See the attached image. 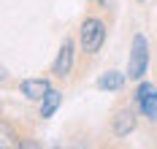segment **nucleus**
<instances>
[{"label": "nucleus", "mask_w": 157, "mask_h": 149, "mask_svg": "<svg viewBox=\"0 0 157 149\" xmlns=\"http://www.w3.org/2000/svg\"><path fill=\"white\" fill-rule=\"evenodd\" d=\"M98 90H103V92H119L122 87H125V76L119 73V71H106L98 82H95Z\"/></svg>", "instance_id": "nucleus-7"}, {"label": "nucleus", "mask_w": 157, "mask_h": 149, "mask_svg": "<svg viewBox=\"0 0 157 149\" xmlns=\"http://www.w3.org/2000/svg\"><path fill=\"white\" fill-rule=\"evenodd\" d=\"M146 68H149V44H146L144 33H136L133 35V46H130V60H127V79L141 82Z\"/></svg>", "instance_id": "nucleus-1"}, {"label": "nucleus", "mask_w": 157, "mask_h": 149, "mask_svg": "<svg viewBox=\"0 0 157 149\" xmlns=\"http://www.w3.org/2000/svg\"><path fill=\"white\" fill-rule=\"evenodd\" d=\"M60 103H63V95H60L57 90H49L46 95H44V100H41V117H44V119L54 117V111L60 109Z\"/></svg>", "instance_id": "nucleus-8"}, {"label": "nucleus", "mask_w": 157, "mask_h": 149, "mask_svg": "<svg viewBox=\"0 0 157 149\" xmlns=\"http://www.w3.org/2000/svg\"><path fill=\"white\" fill-rule=\"evenodd\" d=\"M103 41H106V25L100 19H84L81 22V49L87 54H98L103 49Z\"/></svg>", "instance_id": "nucleus-2"}, {"label": "nucleus", "mask_w": 157, "mask_h": 149, "mask_svg": "<svg viewBox=\"0 0 157 149\" xmlns=\"http://www.w3.org/2000/svg\"><path fill=\"white\" fill-rule=\"evenodd\" d=\"M19 90H22V95L27 100H44V95L52 87H49L46 79H25V82L19 84Z\"/></svg>", "instance_id": "nucleus-5"}, {"label": "nucleus", "mask_w": 157, "mask_h": 149, "mask_svg": "<svg viewBox=\"0 0 157 149\" xmlns=\"http://www.w3.org/2000/svg\"><path fill=\"white\" fill-rule=\"evenodd\" d=\"M71 68H73V41L65 38L63 46H60V52H57V57H54L52 73H54L57 79H65V76L71 73Z\"/></svg>", "instance_id": "nucleus-4"}, {"label": "nucleus", "mask_w": 157, "mask_h": 149, "mask_svg": "<svg viewBox=\"0 0 157 149\" xmlns=\"http://www.w3.org/2000/svg\"><path fill=\"white\" fill-rule=\"evenodd\" d=\"M133 100H136L138 111H141L149 122H157V87H155V84L138 82L136 92H133Z\"/></svg>", "instance_id": "nucleus-3"}, {"label": "nucleus", "mask_w": 157, "mask_h": 149, "mask_svg": "<svg viewBox=\"0 0 157 149\" xmlns=\"http://www.w3.org/2000/svg\"><path fill=\"white\" fill-rule=\"evenodd\" d=\"M111 130L117 138H127L130 133L136 130V117L133 111H119V114L114 117V122H111Z\"/></svg>", "instance_id": "nucleus-6"}]
</instances>
